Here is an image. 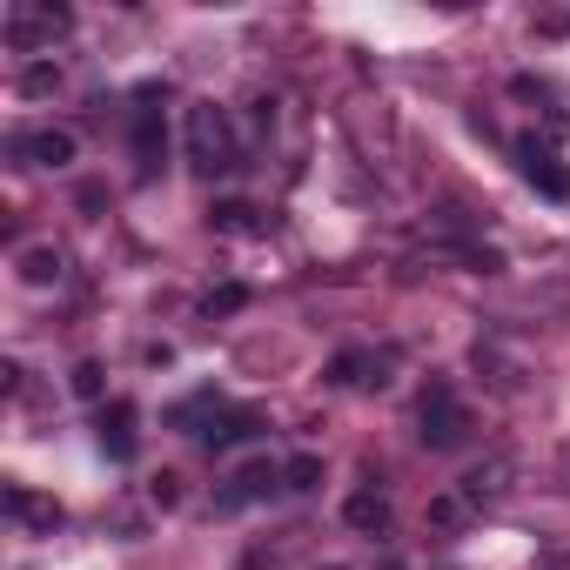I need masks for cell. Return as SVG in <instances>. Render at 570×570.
I'll return each instance as SVG.
<instances>
[{
    "label": "cell",
    "instance_id": "cell-21",
    "mask_svg": "<svg viewBox=\"0 0 570 570\" xmlns=\"http://www.w3.org/2000/svg\"><path fill=\"white\" fill-rule=\"evenodd\" d=\"M456 510H463V497H436V503H430L436 523H456Z\"/></svg>",
    "mask_w": 570,
    "mask_h": 570
},
{
    "label": "cell",
    "instance_id": "cell-3",
    "mask_svg": "<svg viewBox=\"0 0 570 570\" xmlns=\"http://www.w3.org/2000/svg\"><path fill=\"white\" fill-rule=\"evenodd\" d=\"M517 168H523V181H530L543 202H570V175L557 168V155H550L537 135H523V141H517Z\"/></svg>",
    "mask_w": 570,
    "mask_h": 570
},
{
    "label": "cell",
    "instance_id": "cell-13",
    "mask_svg": "<svg viewBox=\"0 0 570 570\" xmlns=\"http://www.w3.org/2000/svg\"><path fill=\"white\" fill-rule=\"evenodd\" d=\"M215 228H228V235H255L262 222H255L248 202H215Z\"/></svg>",
    "mask_w": 570,
    "mask_h": 570
},
{
    "label": "cell",
    "instance_id": "cell-10",
    "mask_svg": "<svg viewBox=\"0 0 570 570\" xmlns=\"http://www.w3.org/2000/svg\"><path fill=\"white\" fill-rule=\"evenodd\" d=\"M8 510H14L21 523H35V530H55V523H61V503H48V497H35V490H21V483L8 490Z\"/></svg>",
    "mask_w": 570,
    "mask_h": 570
},
{
    "label": "cell",
    "instance_id": "cell-2",
    "mask_svg": "<svg viewBox=\"0 0 570 570\" xmlns=\"http://www.w3.org/2000/svg\"><path fill=\"white\" fill-rule=\"evenodd\" d=\"M416 423H423V443H430V450H463V443H470V410L456 403V390H450L443 376L423 390Z\"/></svg>",
    "mask_w": 570,
    "mask_h": 570
},
{
    "label": "cell",
    "instance_id": "cell-7",
    "mask_svg": "<svg viewBox=\"0 0 570 570\" xmlns=\"http://www.w3.org/2000/svg\"><path fill=\"white\" fill-rule=\"evenodd\" d=\"M61 28H68V8H41V14L14 8V21H8V48H41V41H55Z\"/></svg>",
    "mask_w": 570,
    "mask_h": 570
},
{
    "label": "cell",
    "instance_id": "cell-15",
    "mask_svg": "<svg viewBox=\"0 0 570 570\" xmlns=\"http://www.w3.org/2000/svg\"><path fill=\"white\" fill-rule=\"evenodd\" d=\"M21 275L41 289V282H55V275H61V255H55V248H28V255H21Z\"/></svg>",
    "mask_w": 570,
    "mask_h": 570
},
{
    "label": "cell",
    "instance_id": "cell-20",
    "mask_svg": "<svg viewBox=\"0 0 570 570\" xmlns=\"http://www.w3.org/2000/svg\"><path fill=\"white\" fill-rule=\"evenodd\" d=\"M55 81H61V75H55V68H28V95H48V88H55Z\"/></svg>",
    "mask_w": 570,
    "mask_h": 570
},
{
    "label": "cell",
    "instance_id": "cell-19",
    "mask_svg": "<svg viewBox=\"0 0 570 570\" xmlns=\"http://www.w3.org/2000/svg\"><path fill=\"white\" fill-rule=\"evenodd\" d=\"M330 383H370V376H363V356H336V363H330Z\"/></svg>",
    "mask_w": 570,
    "mask_h": 570
},
{
    "label": "cell",
    "instance_id": "cell-12",
    "mask_svg": "<svg viewBox=\"0 0 570 570\" xmlns=\"http://www.w3.org/2000/svg\"><path fill=\"white\" fill-rule=\"evenodd\" d=\"M323 483V456H289L282 463V490H316Z\"/></svg>",
    "mask_w": 570,
    "mask_h": 570
},
{
    "label": "cell",
    "instance_id": "cell-14",
    "mask_svg": "<svg viewBox=\"0 0 570 570\" xmlns=\"http://www.w3.org/2000/svg\"><path fill=\"white\" fill-rule=\"evenodd\" d=\"M497 490H503V463H483V470L463 476V503H483V497H497Z\"/></svg>",
    "mask_w": 570,
    "mask_h": 570
},
{
    "label": "cell",
    "instance_id": "cell-17",
    "mask_svg": "<svg viewBox=\"0 0 570 570\" xmlns=\"http://www.w3.org/2000/svg\"><path fill=\"white\" fill-rule=\"evenodd\" d=\"M75 396L101 403V363H81V370H75Z\"/></svg>",
    "mask_w": 570,
    "mask_h": 570
},
{
    "label": "cell",
    "instance_id": "cell-22",
    "mask_svg": "<svg viewBox=\"0 0 570 570\" xmlns=\"http://www.w3.org/2000/svg\"><path fill=\"white\" fill-rule=\"evenodd\" d=\"M330 570H343V563H330Z\"/></svg>",
    "mask_w": 570,
    "mask_h": 570
},
{
    "label": "cell",
    "instance_id": "cell-6",
    "mask_svg": "<svg viewBox=\"0 0 570 570\" xmlns=\"http://www.w3.org/2000/svg\"><path fill=\"white\" fill-rule=\"evenodd\" d=\"M95 430H101V450H108L115 463H128V456H135V403H128V396H115V403H101V416H95Z\"/></svg>",
    "mask_w": 570,
    "mask_h": 570
},
{
    "label": "cell",
    "instance_id": "cell-1",
    "mask_svg": "<svg viewBox=\"0 0 570 570\" xmlns=\"http://www.w3.org/2000/svg\"><path fill=\"white\" fill-rule=\"evenodd\" d=\"M181 135H188V168H195V175L215 181V175L235 168V128H228V115H222L215 101H195Z\"/></svg>",
    "mask_w": 570,
    "mask_h": 570
},
{
    "label": "cell",
    "instance_id": "cell-8",
    "mask_svg": "<svg viewBox=\"0 0 570 570\" xmlns=\"http://www.w3.org/2000/svg\"><path fill=\"white\" fill-rule=\"evenodd\" d=\"M248 436H262V416H255V410H215L208 430H202L208 450H235V443H248Z\"/></svg>",
    "mask_w": 570,
    "mask_h": 570
},
{
    "label": "cell",
    "instance_id": "cell-16",
    "mask_svg": "<svg viewBox=\"0 0 570 570\" xmlns=\"http://www.w3.org/2000/svg\"><path fill=\"white\" fill-rule=\"evenodd\" d=\"M242 303H248V289H242V282H222V289H215V296H208V303H202V316H208V323H215V316H235V309H242Z\"/></svg>",
    "mask_w": 570,
    "mask_h": 570
},
{
    "label": "cell",
    "instance_id": "cell-4",
    "mask_svg": "<svg viewBox=\"0 0 570 570\" xmlns=\"http://www.w3.org/2000/svg\"><path fill=\"white\" fill-rule=\"evenodd\" d=\"M155 101H161V88H141V95H135V161H141V175H155V168H161V148H168Z\"/></svg>",
    "mask_w": 570,
    "mask_h": 570
},
{
    "label": "cell",
    "instance_id": "cell-9",
    "mask_svg": "<svg viewBox=\"0 0 570 570\" xmlns=\"http://www.w3.org/2000/svg\"><path fill=\"white\" fill-rule=\"evenodd\" d=\"M14 148H21L28 161H41V168H68V161H75V135H68V128H41V135H21Z\"/></svg>",
    "mask_w": 570,
    "mask_h": 570
},
{
    "label": "cell",
    "instance_id": "cell-18",
    "mask_svg": "<svg viewBox=\"0 0 570 570\" xmlns=\"http://www.w3.org/2000/svg\"><path fill=\"white\" fill-rule=\"evenodd\" d=\"M148 497H155L161 510H175V503H181V476H168V470H161V476L148 483Z\"/></svg>",
    "mask_w": 570,
    "mask_h": 570
},
{
    "label": "cell",
    "instance_id": "cell-5",
    "mask_svg": "<svg viewBox=\"0 0 570 570\" xmlns=\"http://www.w3.org/2000/svg\"><path fill=\"white\" fill-rule=\"evenodd\" d=\"M268 490H282V463H268V456H262V463H248V470H235V476H228V490L215 497V510H242V503H262Z\"/></svg>",
    "mask_w": 570,
    "mask_h": 570
},
{
    "label": "cell",
    "instance_id": "cell-11",
    "mask_svg": "<svg viewBox=\"0 0 570 570\" xmlns=\"http://www.w3.org/2000/svg\"><path fill=\"white\" fill-rule=\"evenodd\" d=\"M343 517H350L356 530H370V537H383V530H390V503H383L376 490H356V497L343 503Z\"/></svg>",
    "mask_w": 570,
    "mask_h": 570
}]
</instances>
